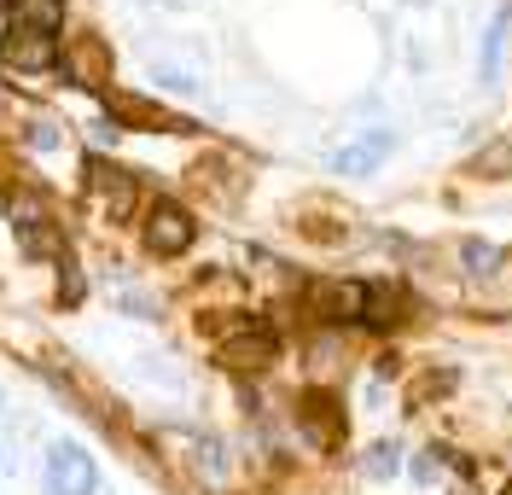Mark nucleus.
Segmentation results:
<instances>
[{"mask_svg": "<svg viewBox=\"0 0 512 495\" xmlns=\"http://www.w3.org/2000/svg\"><path fill=\"white\" fill-rule=\"evenodd\" d=\"M94 484H99V472L88 461V449L59 437L47 449V495H94Z\"/></svg>", "mask_w": 512, "mask_h": 495, "instance_id": "f257e3e1", "label": "nucleus"}, {"mask_svg": "<svg viewBox=\"0 0 512 495\" xmlns=\"http://www.w3.org/2000/svg\"><path fill=\"white\" fill-rule=\"evenodd\" d=\"M146 245L158 251V257H175V251H187L192 245V222L181 204H158L152 210V222H146Z\"/></svg>", "mask_w": 512, "mask_h": 495, "instance_id": "f03ea898", "label": "nucleus"}, {"mask_svg": "<svg viewBox=\"0 0 512 495\" xmlns=\"http://www.w3.org/2000/svg\"><path fill=\"white\" fill-rule=\"evenodd\" d=\"M0 59H6L12 70H47V65H53V35L12 30L6 41H0Z\"/></svg>", "mask_w": 512, "mask_h": 495, "instance_id": "7ed1b4c3", "label": "nucleus"}, {"mask_svg": "<svg viewBox=\"0 0 512 495\" xmlns=\"http://www.w3.org/2000/svg\"><path fill=\"white\" fill-rule=\"evenodd\" d=\"M41 222H47V216H41V204H35V198H12V233H18V245H24L30 257H53V251H59V239H53V233H41Z\"/></svg>", "mask_w": 512, "mask_h": 495, "instance_id": "20e7f679", "label": "nucleus"}, {"mask_svg": "<svg viewBox=\"0 0 512 495\" xmlns=\"http://www.w3.org/2000/svg\"><path fill=\"white\" fill-rule=\"evenodd\" d=\"M6 18H12V30L53 35L59 30V0H6Z\"/></svg>", "mask_w": 512, "mask_h": 495, "instance_id": "39448f33", "label": "nucleus"}, {"mask_svg": "<svg viewBox=\"0 0 512 495\" xmlns=\"http://www.w3.org/2000/svg\"><path fill=\"white\" fill-rule=\"evenodd\" d=\"M390 146H396L390 134H367L361 146H344V152H332V169H338V175H361V169H373V164H379V158L390 152Z\"/></svg>", "mask_w": 512, "mask_h": 495, "instance_id": "423d86ee", "label": "nucleus"}, {"mask_svg": "<svg viewBox=\"0 0 512 495\" xmlns=\"http://www.w3.org/2000/svg\"><path fill=\"white\" fill-rule=\"evenodd\" d=\"M94 187H105V193H111V216H117V222L134 210V181H128V169L94 164Z\"/></svg>", "mask_w": 512, "mask_h": 495, "instance_id": "0eeeda50", "label": "nucleus"}, {"mask_svg": "<svg viewBox=\"0 0 512 495\" xmlns=\"http://www.w3.org/2000/svg\"><path fill=\"white\" fill-rule=\"evenodd\" d=\"M274 356V338H251V344H233L227 350V367H262Z\"/></svg>", "mask_w": 512, "mask_h": 495, "instance_id": "6e6552de", "label": "nucleus"}, {"mask_svg": "<svg viewBox=\"0 0 512 495\" xmlns=\"http://www.w3.org/2000/svg\"><path fill=\"white\" fill-rule=\"evenodd\" d=\"M507 12H501V18H495V30L483 35V76H495V65H501V35H507Z\"/></svg>", "mask_w": 512, "mask_h": 495, "instance_id": "1a4fd4ad", "label": "nucleus"}, {"mask_svg": "<svg viewBox=\"0 0 512 495\" xmlns=\"http://www.w3.org/2000/svg\"><path fill=\"white\" fill-rule=\"evenodd\" d=\"M367 478H396V443H379V449H373V455H367Z\"/></svg>", "mask_w": 512, "mask_h": 495, "instance_id": "9d476101", "label": "nucleus"}, {"mask_svg": "<svg viewBox=\"0 0 512 495\" xmlns=\"http://www.w3.org/2000/svg\"><path fill=\"white\" fill-rule=\"evenodd\" d=\"M466 263H478V274H489L483 263H495V251H489V245H466Z\"/></svg>", "mask_w": 512, "mask_h": 495, "instance_id": "9b49d317", "label": "nucleus"}]
</instances>
